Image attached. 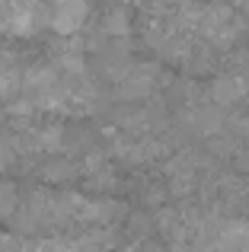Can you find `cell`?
<instances>
[{
    "label": "cell",
    "instance_id": "cell-1",
    "mask_svg": "<svg viewBox=\"0 0 249 252\" xmlns=\"http://www.w3.org/2000/svg\"><path fill=\"white\" fill-rule=\"evenodd\" d=\"M192 19H195L198 35L208 38L211 45H218V48L230 45L233 38L240 35V29H243V23H240V16L233 13V6H224V3L201 6V10L192 13Z\"/></svg>",
    "mask_w": 249,
    "mask_h": 252
},
{
    "label": "cell",
    "instance_id": "cell-2",
    "mask_svg": "<svg viewBox=\"0 0 249 252\" xmlns=\"http://www.w3.org/2000/svg\"><path fill=\"white\" fill-rule=\"evenodd\" d=\"M45 26L42 0H0V32L6 35H35Z\"/></svg>",
    "mask_w": 249,
    "mask_h": 252
},
{
    "label": "cell",
    "instance_id": "cell-3",
    "mask_svg": "<svg viewBox=\"0 0 249 252\" xmlns=\"http://www.w3.org/2000/svg\"><path fill=\"white\" fill-rule=\"evenodd\" d=\"M154 86V67L144 64V67H131L128 74L119 80V93L124 99H141L144 93Z\"/></svg>",
    "mask_w": 249,
    "mask_h": 252
},
{
    "label": "cell",
    "instance_id": "cell-4",
    "mask_svg": "<svg viewBox=\"0 0 249 252\" xmlns=\"http://www.w3.org/2000/svg\"><path fill=\"white\" fill-rule=\"evenodd\" d=\"M23 83V67L10 51H0V99H13Z\"/></svg>",
    "mask_w": 249,
    "mask_h": 252
},
{
    "label": "cell",
    "instance_id": "cell-5",
    "mask_svg": "<svg viewBox=\"0 0 249 252\" xmlns=\"http://www.w3.org/2000/svg\"><path fill=\"white\" fill-rule=\"evenodd\" d=\"M218 252H246L249 249V223H227L218 233Z\"/></svg>",
    "mask_w": 249,
    "mask_h": 252
},
{
    "label": "cell",
    "instance_id": "cell-6",
    "mask_svg": "<svg viewBox=\"0 0 249 252\" xmlns=\"http://www.w3.org/2000/svg\"><path fill=\"white\" fill-rule=\"evenodd\" d=\"M74 176H77V166L70 160H64V157H51V160L42 166L45 182H70Z\"/></svg>",
    "mask_w": 249,
    "mask_h": 252
},
{
    "label": "cell",
    "instance_id": "cell-7",
    "mask_svg": "<svg viewBox=\"0 0 249 252\" xmlns=\"http://www.w3.org/2000/svg\"><path fill=\"white\" fill-rule=\"evenodd\" d=\"M240 96H243V83H240L237 77H218V83H214V102L233 105Z\"/></svg>",
    "mask_w": 249,
    "mask_h": 252
},
{
    "label": "cell",
    "instance_id": "cell-8",
    "mask_svg": "<svg viewBox=\"0 0 249 252\" xmlns=\"http://www.w3.org/2000/svg\"><path fill=\"white\" fill-rule=\"evenodd\" d=\"M19 208V195L13 182H0V220H10Z\"/></svg>",
    "mask_w": 249,
    "mask_h": 252
},
{
    "label": "cell",
    "instance_id": "cell-9",
    "mask_svg": "<svg viewBox=\"0 0 249 252\" xmlns=\"http://www.w3.org/2000/svg\"><path fill=\"white\" fill-rule=\"evenodd\" d=\"M10 163H13V147L6 141H0V172L10 166Z\"/></svg>",
    "mask_w": 249,
    "mask_h": 252
},
{
    "label": "cell",
    "instance_id": "cell-10",
    "mask_svg": "<svg viewBox=\"0 0 249 252\" xmlns=\"http://www.w3.org/2000/svg\"><path fill=\"white\" fill-rule=\"evenodd\" d=\"M237 6H243V10H249V0H233Z\"/></svg>",
    "mask_w": 249,
    "mask_h": 252
}]
</instances>
